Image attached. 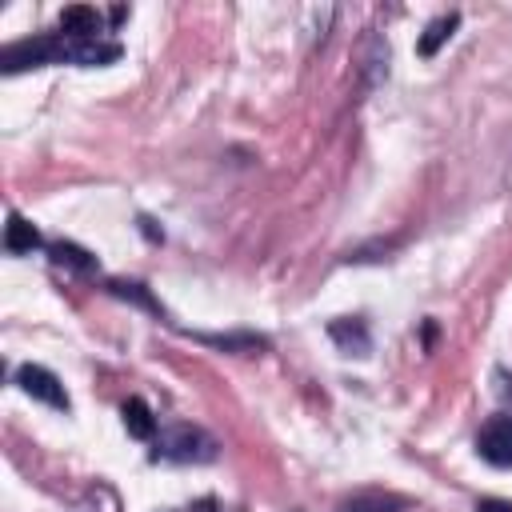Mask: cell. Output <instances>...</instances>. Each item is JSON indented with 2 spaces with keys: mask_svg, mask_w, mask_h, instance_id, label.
Returning a JSON list of instances; mask_svg holds the SVG:
<instances>
[{
  "mask_svg": "<svg viewBox=\"0 0 512 512\" xmlns=\"http://www.w3.org/2000/svg\"><path fill=\"white\" fill-rule=\"evenodd\" d=\"M4 248H8L12 256H24V252L40 248V232H36L20 212H12V216H8V228H4Z\"/></svg>",
  "mask_w": 512,
  "mask_h": 512,
  "instance_id": "52a82bcc",
  "label": "cell"
},
{
  "mask_svg": "<svg viewBox=\"0 0 512 512\" xmlns=\"http://www.w3.org/2000/svg\"><path fill=\"white\" fill-rule=\"evenodd\" d=\"M60 32L72 40H96L100 36V12L88 4H72L60 12Z\"/></svg>",
  "mask_w": 512,
  "mask_h": 512,
  "instance_id": "5b68a950",
  "label": "cell"
},
{
  "mask_svg": "<svg viewBox=\"0 0 512 512\" xmlns=\"http://www.w3.org/2000/svg\"><path fill=\"white\" fill-rule=\"evenodd\" d=\"M476 512H512V500H492V496H484V500L476 504Z\"/></svg>",
  "mask_w": 512,
  "mask_h": 512,
  "instance_id": "7c38bea8",
  "label": "cell"
},
{
  "mask_svg": "<svg viewBox=\"0 0 512 512\" xmlns=\"http://www.w3.org/2000/svg\"><path fill=\"white\" fill-rule=\"evenodd\" d=\"M456 24H460V16H456V12L436 16V20L424 28V36L416 40V52H420V56H436V52H440V44H444V40L456 32Z\"/></svg>",
  "mask_w": 512,
  "mask_h": 512,
  "instance_id": "9c48e42d",
  "label": "cell"
},
{
  "mask_svg": "<svg viewBox=\"0 0 512 512\" xmlns=\"http://www.w3.org/2000/svg\"><path fill=\"white\" fill-rule=\"evenodd\" d=\"M68 60V40L64 32L52 36H32V40H16L4 48L0 68L4 72H24V68H44V64H64Z\"/></svg>",
  "mask_w": 512,
  "mask_h": 512,
  "instance_id": "7a4b0ae2",
  "label": "cell"
},
{
  "mask_svg": "<svg viewBox=\"0 0 512 512\" xmlns=\"http://www.w3.org/2000/svg\"><path fill=\"white\" fill-rule=\"evenodd\" d=\"M52 252V260L56 264H72V268H84V272H92L96 268V260L84 252V248H76V244H68V240H60V244H52L48 248Z\"/></svg>",
  "mask_w": 512,
  "mask_h": 512,
  "instance_id": "30bf717a",
  "label": "cell"
},
{
  "mask_svg": "<svg viewBox=\"0 0 512 512\" xmlns=\"http://www.w3.org/2000/svg\"><path fill=\"white\" fill-rule=\"evenodd\" d=\"M332 336H336V340H356L360 348L368 344V336H364V328H360V324H352V332H348V324H332Z\"/></svg>",
  "mask_w": 512,
  "mask_h": 512,
  "instance_id": "8fae6325",
  "label": "cell"
},
{
  "mask_svg": "<svg viewBox=\"0 0 512 512\" xmlns=\"http://www.w3.org/2000/svg\"><path fill=\"white\" fill-rule=\"evenodd\" d=\"M16 384H20L32 400H40V404H48V408H68L64 384H60L48 368H40V364H24V368L16 372Z\"/></svg>",
  "mask_w": 512,
  "mask_h": 512,
  "instance_id": "277c9868",
  "label": "cell"
},
{
  "mask_svg": "<svg viewBox=\"0 0 512 512\" xmlns=\"http://www.w3.org/2000/svg\"><path fill=\"white\" fill-rule=\"evenodd\" d=\"M120 416H124V428H128V436H136V440H152V436H156V416H152V408H148L140 396L124 400Z\"/></svg>",
  "mask_w": 512,
  "mask_h": 512,
  "instance_id": "8992f818",
  "label": "cell"
},
{
  "mask_svg": "<svg viewBox=\"0 0 512 512\" xmlns=\"http://www.w3.org/2000/svg\"><path fill=\"white\" fill-rule=\"evenodd\" d=\"M476 452L492 468H512V416H492L476 432Z\"/></svg>",
  "mask_w": 512,
  "mask_h": 512,
  "instance_id": "3957f363",
  "label": "cell"
},
{
  "mask_svg": "<svg viewBox=\"0 0 512 512\" xmlns=\"http://www.w3.org/2000/svg\"><path fill=\"white\" fill-rule=\"evenodd\" d=\"M188 512H216V500H200V504H192Z\"/></svg>",
  "mask_w": 512,
  "mask_h": 512,
  "instance_id": "4fadbf2b",
  "label": "cell"
},
{
  "mask_svg": "<svg viewBox=\"0 0 512 512\" xmlns=\"http://www.w3.org/2000/svg\"><path fill=\"white\" fill-rule=\"evenodd\" d=\"M404 508H408V500L392 496V492H360L340 504V512H404Z\"/></svg>",
  "mask_w": 512,
  "mask_h": 512,
  "instance_id": "ba28073f",
  "label": "cell"
},
{
  "mask_svg": "<svg viewBox=\"0 0 512 512\" xmlns=\"http://www.w3.org/2000/svg\"><path fill=\"white\" fill-rule=\"evenodd\" d=\"M216 456V440L204 428L192 424H176L164 428L156 440V460H176V464H208Z\"/></svg>",
  "mask_w": 512,
  "mask_h": 512,
  "instance_id": "6da1fadb",
  "label": "cell"
}]
</instances>
